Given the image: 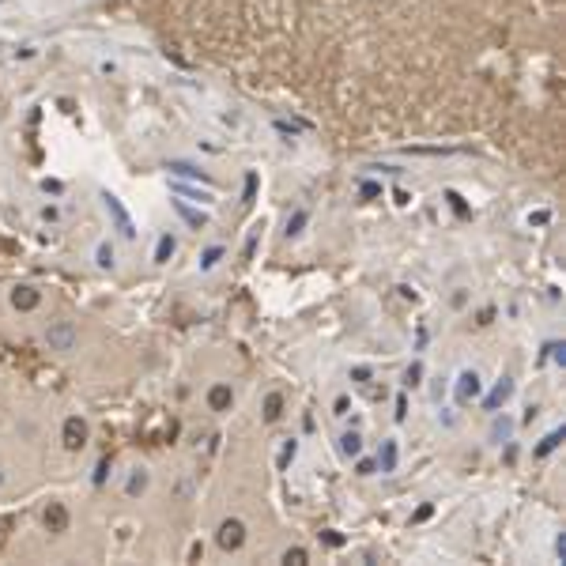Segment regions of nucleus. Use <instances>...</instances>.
<instances>
[{
	"mask_svg": "<svg viewBox=\"0 0 566 566\" xmlns=\"http://www.w3.org/2000/svg\"><path fill=\"white\" fill-rule=\"evenodd\" d=\"M340 449H344V457H362V434L347 431L344 438H340Z\"/></svg>",
	"mask_w": 566,
	"mask_h": 566,
	"instance_id": "1a4fd4ad",
	"label": "nucleus"
},
{
	"mask_svg": "<svg viewBox=\"0 0 566 566\" xmlns=\"http://www.w3.org/2000/svg\"><path fill=\"white\" fill-rule=\"evenodd\" d=\"M219 257H223V246H212L204 257H200V269H215V264H219Z\"/></svg>",
	"mask_w": 566,
	"mask_h": 566,
	"instance_id": "aec40b11",
	"label": "nucleus"
},
{
	"mask_svg": "<svg viewBox=\"0 0 566 566\" xmlns=\"http://www.w3.org/2000/svg\"><path fill=\"white\" fill-rule=\"evenodd\" d=\"M102 204H106V212L113 215V223H117V231L125 234V238H136V226L133 219H128V212H125V204H121L113 193H102Z\"/></svg>",
	"mask_w": 566,
	"mask_h": 566,
	"instance_id": "7ed1b4c3",
	"label": "nucleus"
},
{
	"mask_svg": "<svg viewBox=\"0 0 566 566\" xmlns=\"http://www.w3.org/2000/svg\"><path fill=\"white\" fill-rule=\"evenodd\" d=\"M291 457H295V442H291V446H283V453H280V465H287Z\"/></svg>",
	"mask_w": 566,
	"mask_h": 566,
	"instance_id": "393cba45",
	"label": "nucleus"
},
{
	"mask_svg": "<svg viewBox=\"0 0 566 566\" xmlns=\"http://www.w3.org/2000/svg\"><path fill=\"white\" fill-rule=\"evenodd\" d=\"M0 483H4V480H0Z\"/></svg>",
	"mask_w": 566,
	"mask_h": 566,
	"instance_id": "a878e982",
	"label": "nucleus"
},
{
	"mask_svg": "<svg viewBox=\"0 0 566 566\" xmlns=\"http://www.w3.org/2000/svg\"><path fill=\"white\" fill-rule=\"evenodd\" d=\"M174 249H177V242L170 238V234H163V238H159V249H155V261H170Z\"/></svg>",
	"mask_w": 566,
	"mask_h": 566,
	"instance_id": "4468645a",
	"label": "nucleus"
},
{
	"mask_svg": "<svg viewBox=\"0 0 566 566\" xmlns=\"http://www.w3.org/2000/svg\"><path fill=\"white\" fill-rule=\"evenodd\" d=\"M208 404H212V411H226L231 408V389H226V385H215V389L208 393Z\"/></svg>",
	"mask_w": 566,
	"mask_h": 566,
	"instance_id": "9d476101",
	"label": "nucleus"
},
{
	"mask_svg": "<svg viewBox=\"0 0 566 566\" xmlns=\"http://www.w3.org/2000/svg\"><path fill=\"white\" fill-rule=\"evenodd\" d=\"M483 396V378L476 374V370H465V374L457 378V404H472Z\"/></svg>",
	"mask_w": 566,
	"mask_h": 566,
	"instance_id": "f03ea898",
	"label": "nucleus"
},
{
	"mask_svg": "<svg viewBox=\"0 0 566 566\" xmlns=\"http://www.w3.org/2000/svg\"><path fill=\"white\" fill-rule=\"evenodd\" d=\"M174 212H177V215H182V219H185V223H189V226H197V231H200V226H204V223H208V219H204V215H200V212H193V208H185V204H182V200H174Z\"/></svg>",
	"mask_w": 566,
	"mask_h": 566,
	"instance_id": "9b49d317",
	"label": "nucleus"
},
{
	"mask_svg": "<svg viewBox=\"0 0 566 566\" xmlns=\"http://www.w3.org/2000/svg\"><path fill=\"white\" fill-rule=\"evenodd\" d=\"M242 544H246V525H242L238 517L223 521L219 525V547H226V552H238Z\"/></svg>",
	"mask_w": 566,
	"mask_h": 566,
	"instance_id": "20e7f679",
	"label": "nucleus"
},
{
	"mask_svg": "<svg viewBox=\"0 0 566 566\" xmlns=\"http://www.w3.org/2000/svg\"><path fill=\"white\" fill-rule=\"evenodd\" d=\"M509 434H514V419H495V427H491V438H495V442H506L509 438Z\"/></svg>",
	"mask_w": 566,
	"mask_h": 566,
	"instance_id": "f8f14e48",
	"label": "nucleus"
},
{
	"mask_svg": "<svg viewBox=\"0 0 566 566\" xmlns=\"http://www.w3.org/2000/svg\"><path fill=\"white\" fill-rule=\"evenodd\" d=\"M359 189H362V197H378V193H382V185H374V182H362Z\"/></svg>",
	"mask_w": 566,
	"mask_h": 566,
	"instance_id": "b1692460",
	"label": "nucleus"
},
{
	"mask_svg": "<svg viewBox=\"0 0 566 566\" xmlns=\"http://www.w3.org/2000/svg\"><path fill=\"white\" fill-rule=\"evenodd\" d=\"M509 396H514V378H502V382H498L495 389H491L487 400H483V408H487V411H498V408H502V404L509 400Z\"/></svg>",
	"mask_w": 566,
	"mask_h": 566,
	"instance_id": "423d86ee",
	"label": "nucleus"
},
{
	"mask_svg": "<svg viewBox=\"0 0 566 566\" xmlns=\"http://www.w3.org/2000/svg\"><path fill=\"white\" fill-rule=\"evenodd\" d=\"M559 442H563V431H552V434H547V438H544V442H540V449H536V457H547V453H552L555 446H559Z\"/></svg>",
	"mask_w": 566,
	"mask_h": 566,
	"instance_id": "f3484780",
	"label": "nucleus"
},
{
	"mask_svg": "<svg viewBox=\"0 0 566 566\" xmlns=\"http://www.w3.org/2000/svg\"><path fill=\"white\" fill-rule=\"evenodd\" d=\"M378 472V460H359V476H374Z\"/></svg>",
	"mask_w": 566,
	"mask_h": 566,
	"instance_id": "4be33fe9",
	"label": "nucleus"
},
{
	"mask_svg": "<svg viewBox=\"0 0 566 566\" xmlns=\"http://www.w3.org/2000/svg\"><path fill=\"white\" fill-rule=\"evenodd\" d=\"M144 487H148V476H144V472H133V476H128V487H125L128 495H140Z\"/></svg>",
	"mask_w": 566,
	"mask_h": 566,
	"instance_id": "6ab92c4d",
	"label": "nucleus"
},
{
	"mask_svg": "<svg viewBox=\"0 0 566 566\" xmlns=\"http://www.w3.org/2000/svg\"><path fill=\"white\" fill-rule=\"evenodd\" d=\"M46 344L53 347V351H72L76 347V325L72 321H57V325L46 329Z\"/></svg>",
	"mask_w": 566,
	"mask_h": 566,
	"instance_id": "f257e3e1",
	"label": "nucleus"
},
{
	"mask_svg": "<svg viewBox=\"0 0 566 566\" xmlns=\"http://www.w3.org/2000/svg\"><path fill=\"white\" fill-rule=\"evenodd\" d=\"M423 382V367H419V362H411L408 370H404V385H419Z\"/></svg>",
	"mask_w": 566,
	"mask_h": 566,
	"instance_id": "412c9836",
	"label": "nucleus"
},
{
	"mask_svg": "<svg viewBox=\"0 0 566 566\" xmlns=\"http://www.w3.org/2000/svg\"><path fill=\"white\" fill-rule=\"evenodd\" d=\"M280 416H283V396H280V393H272V396H269V404H264V419H269V423H276Z\"/></svg>",
	"mask_w": 566,
	"mask_h": 566,
	"instance_id": "ddd939ff",
	"label": "nucleus"
},
{
	"mask_svg": "<svg viewBox=\"0 0 566 566\" xmlns=\"http://www.w3.org/2000/svg\"><path fill=\"white\" fill-rule=\"evenodd\" d=\"M306 223H310V212H306V208H298V212L287 219V234H302Z\"/></svg>",
	"mask_w": 566,
	"mask_h": 566,
	"instance_id": "2eb2a0df",
	"label": "nucleus"
},
{
	"mask_svg": "<svg viewBox=\"0 0 566 566\" xmlns=\"http://www.w3.org/2000/svg\"><path fill=\"white\" fill-rule=\"evenodd\" d=\"M374 460H378V468H382V472H396V460H400V446H396L393 438H385Z\"/></svg>",
	"mask_w": 566,
	"mask_h": 566,
	"instance_id": "0eeeda50",
	"label": "nucleus"
},
{
	"mask_svg": "<svg viewBox=\"0 0 566 566\" xmlns=\"http://www.w3.org/2000/svg\"><path fill=\"white\" fill-rule=\"evenodd\" d=\"M283 563H306V552H302V547H295V552L283 555Z\"/></svg>",
	"mask_w": 566,
	"mask_h": 566,
	"instance_id": "5701e85b",
	"label": "nucleus"
},
{
	"mask_svg": "<svg viewBox=\"0 0 566 566\" xmlns=\"http://www.w3.org/2000/svg\"><path fill=\"white\" fill-rule=\"evenodd\" d=\"M84 442H87V423H84L79 416H72L68 423H64V446H68V449H79Z\"/></svg>",
	"mask_w": 566,
	"mask_h": 566,
	"instance_id": "39448f33",
	"label": "nucleus"
},
{
	"mask_svg": "<svg viewBox=\"0 0 566 566\" xmlns=\"http://www.w3.org/2000/svg\"><path fill=\"white\" fill-rule=\"evenodd\" d=\"M170 170H174V174H182V177H200V182H212L208 174H200V170L189 166V163H170Z\"/></svg>",
	"mask_w": 566,
	"mask_h": 566,
	"instance_id": "dca6fc26",
	"label": "nucleus"
},
{
	"mask_svg": "<svg viewBox=\"0 0 566 566\" xmlns=\"http://www.w3.org/2000/svg\"><path fill=\"white\" fill-rule=\"evenodd\" d=\"M95 257H99V269H113V246L102 242V246L95 249Z\"/></svg>",
	"mask_w": 566,
	"mask_h": 566,
	"instance_id": "a211bd4d",
	"label": "nucleus"
},
{
	"mask_svg": "<svg viewBox=\"0 0 566 566\" xmlns=\"http://www.w3.org/2000/svg\"><path fill=\"white\" fill-rule=\"evenodd\" d=\"M12 306H15V310H35V306H38V291H30V287H15Z\"/></svg>",
	"mask_w": 566,
	"mask_h": 566,
	"instance_id": "6e6552de",
	"label": "nucleus"
}]
</instances>
